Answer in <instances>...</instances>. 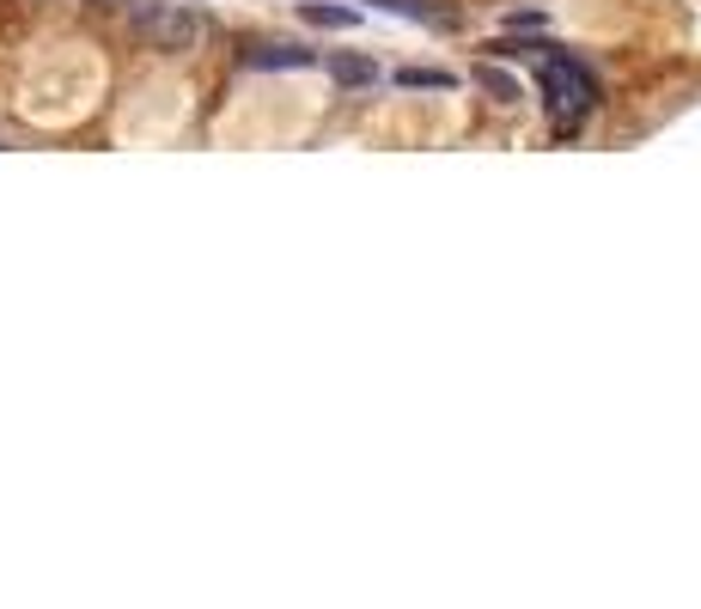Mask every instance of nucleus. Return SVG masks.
Returning a JSON list of instances; mask_svg holds the SVG:
<instances>
[{
    "instance_id": "nucleus-8",
    "label": "nucleus",
    "mask_w": 701,
    "mask_h": 609,
    "mask_svg": "<svg viewBox=\"0 0 701 609\" xmlns=\"http://www.w3.org/2000/svg\"><path fill=\"white\" fill-rule=\"evenodd\" d=\"M549 49L555 44H543V37H495V44H488V55H549Z\"/></svg>"
},
{
    "instance_id": "nucleus-4",
    "label": "nucleus",
    "mask_w": 701,
    "mask_h": 609,
    "mask_svg": "<svg viewBox=\"0 0 701 609\" xmlns=\"http://www.w3.org/2000/svg\"><path fill=\"white\" fill-rule=\"evenodd\" d=\"M378 13H397V18H415V25H434V30H458V13L439 7V0H366Z\"/></svg>"
},
{
    "instance_id": "nucleus-5",
    "label": "nucleus",
    "mask_w": 701,
    "mask_h": 609,
    "mask_svg": "<svg viewBox=\"0 0 701 609\" xmlns=\"http://www.w3.org/2000/svg\"><path fill=\"white\" fill-rule=\"evenodd\" d=\"M324 67L342 79V86H373V79H378V61L373 55H324Z\"/></svg>"
},
{
    "instance_id": "nucleus-9",
    "label": "nucleus",
    "mask_w": 701,
    "mask_h": 609,
    "mask_svg": "<svg viewBox=\"0 0 701 609\" xmlns=\"http://www.w3.org/2000/svg\"><path fill=\"white\" fill-rule=\"evenodd\" d=\"M476 79H483V86L495 91L500 104H513V98H518V79H513V74H495V67H476Z\"/></svg>"
},
{
    "instance_id": "nucleus-6",
    "label": "nucleus",
    "mask_w": 701,
    "mask_h": 609,
    "mask_svg": "<svg viewBox=\"0 0 701 609\" xmlns=\"http://www.w3.org/2000/svg\"><path fill=\"white\" fill-rule=\"evenodd\" d=\"M397 86L403 91H452L458 74H446V67H397Z\"/></svg>"
},
{
    "instance_id": "nucleus-1",
    "label": "nucleus",
    "mask_w": 701,
    "mask_h": 609,
    "mask_svg": "<svg viewBox=\"0 0 701 609\" xmlns=\"http://www.w3.org/2000/svg\"><path fill=\"white\" fill-rule=\"evenodd\" d=\"M537 86H543V98H549V110H555L561 128H574V122L598 104V74L579 55H561V49H549V55H543Z\"/></svg>"
},
{
    "instance_id": "nucleus-3",
    "label": "nucleus",
    "mask_w": 701,
    "mask_h": 609,
    "mask_svg": "<svg viewBox=\"0 0 701 609\" xmlns=\"http://www.w3.org/2000/svg\"><path fill=\"white\" fill-rule=\"evenodd\" d=\"M245 67H263V74H293V67H317V49H299V44H245L238 49Z\"/></svg>"
},
{
    "instance_id": "nucleus-2",
    "label": "nucleus",
    "mask_w": 701,
    "mask_h": 609,
    "mask_svg": "<svg viewBox=\"0 0 701 609\" xmlns=\"http://www.w3.org/2000/svg\"><path fill=\"white\" fill-rule=\"evenodd\" d=\"M135 37L147 49L184 55V49H196V37H202V18L189 13V7H177V0H140L135 7Z\"/></svg>"
},
{
    "instance_id": "nucleus-7",
    "label": "nucleus",
    "mask_w": 701,
    "mask_h": 609,
    "mask_svg": "<svg viewBox=\"0 0 701 609\" xmlns=\"http://www.w3.org/2000/svg\"><path fill=\"white\" fill-rule=\"evenodd\" d=\"M299 13L312 18V25H324V30H354V25H360V13H354V7H324V0H305Z\"/></svg>"
}]
</instances>
